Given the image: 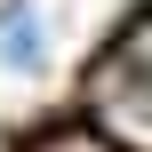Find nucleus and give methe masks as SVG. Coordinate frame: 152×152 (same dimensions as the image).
<instances>
[{"label": "nucleus", "instance_id": "obj_1", "mask_svg": "<svg viewBox=\"0 0 152 152\" xmlns=\"http://www.w3.org/2000/svg\"><path fill=\"white\" fill-rule=\"evenodd\" d=\"M0 64L8 72H40L48 64V16H40V0H0Z\"/></svg>", "mask_w": 152, "mask_h": 152}, {"label": "nucleus", "instance_id": "obj_2", "mask_svg": "<svg viewBox=\"0 0 152 152\" xmlns=\"http://www.w3.org/2000/svg\"><path fill=\"white\" fill-rule=\"evenodd\" d=\"M32 152H112V144H104L96 128H56V136H40Z\"/></svg>", "mask_w": 152, "mask_h": 152}]
</instances>
